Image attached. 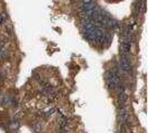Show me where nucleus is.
Masks as SVG:
<instances>
[{"label":"nucleus","mask_w":148,"mask_h":133,"mask_svg":"<svg viewBox=\"0 0 148 133\" xmlns=\"http://www.w3.org/2000/svg\"><path fill=\"white\" fill-rule=\"evenodd\" d=\"M106 82H107V86L110 91L119 87V74L117 71L115 69H109L106 72Z\"/></svg>","instance_id":"nucleus-1"},{"label":"nucleus","mask_w":148,"mask_h":133,"mask_svg":"<svg viewBox=\"0 0 148 133\" xmlns=\"http://www.w3.org/2000/svg\"><path fill=\"white\" fill-rule=\"evenodd\" d=\"M126 101H127L126 93H125V91H124L123 87H120V91H119V93H118V103H119V105H120V107L125 105Z\"/></svg>","instance_id":"nucleus-5"},{"label":"nucleus","mask_w":148,"mask_h":133,"mask_svg":"<svg viewBox=\"0 0 148 133\" xmlns=\"http://www.w3.org/2000/svg\"><path fill=\"white\" fill-rule=\"evenodd\" d=\"M130 48H132V43L126 42V40H121V45H120L121 55H128L130 53Z\"/></svg>","instance_id":"nucleus-4"},{"label":"nucleus","mask_w":148,"mask_h":133,"mask_svg":"<svg viewBox=\"0 0 148 133\" xmlns=\"http://www.w3.org/2000/svg\"><path fill=\"white\" fill-rule=\"evenodd\" d=\"M119 118H120V121H121L123 124L129 125V123H130V118H129V114H128V112H127V110L124 106H121V107L119 109Z\"/></svg>","instance_id":"nucleus-3"},{"label":"nucleus","mask_w":148,"mask_h":133,"mask_svg":"<svg viewBox=\"0 0 148 133\" xmlns=\"http://www.w3.org/2000/svg\"><path fill=\"white\" fill-rule=\"evenodd\" d=\"M6 52H7L6 46L3 44H0V59H2L6 56Z\"/></svg>","instance_id":"nucleus-6"},{"label":"nucleus","mask_w":148,"mask_h":133,"mask_svg":"<svg viewBox=\"0 0 148 133\" xmlns=\"http://www.w3.org/2000/svg\"><path fill=\"white\" fill-rule=\"evenodd\" d=\"M6 21H7V14L6 12H1L0 14V26L5 25Z\"/></svg>","instance_id":"nucleus-7"},{"label":"nucleus","mask_w":148,"mask_h":133,"mask_svg":"<svg viewBox=\"0 0 148 133\" xmlns=\"http://www.w3.org/2000/svg\"><path fill=\"white\" fill-rule=\"evenodd\" d=\"M119 69L124 73H130L132 71V64L128 58V55H121L119 58Z\"/></svg>","instance_id":"nucleus-2"}]
</instances>
